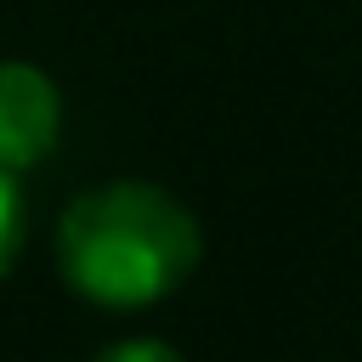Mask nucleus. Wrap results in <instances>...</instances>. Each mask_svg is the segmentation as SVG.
Here are the masks:
<instances>
[{
	"mask_svg": "<svg viewBox=\"0 0 362 362\" xmlns=\"http://www.w3.org/2000/svg\"><path fill=\"white\" fill-rule=\"evenodd\" d=\"M204 232L192 209L153 181H102L57 221V266L74 294L107 311H136L187 283Z\"/></svg>",
	"mask_w": 362,
	"mask_h": 362,
	"instance_id": "nucleus-1",
	"label": "nucleus"
},
{
	"mask_svg": "<svg viewBox=\"0 0 362 362\" xmlns=\"http://www.w3.org/2000/svg\"><path fill=\"white\" fill-rule=\"evenodd\" d=\"M62 130V96L45 68L6 57L0 62V175L34 170Z\"/></svg>",
	"mask_w": 362,
	"mask_h": 362,
	"instance_id": "nucleus-2",
	"label": "nucleus"
},
{
	"mask_svg": "<svg viewBox=\"0 0 362 362\" xmlns=\"http://www.w3.org/2000/svg\"><path fill=\"white\" fill-rule=\"evenodd\" d=\"M23 243V198H17V175H0V272L11 266Z\"/></svg>",
	"mask_w": 362,
	"mask_h": 362,
	"instance_id": "nucleus-3",
	"label": "nucleus"
},
{
	"mask_svg": "<svg viewBox=\"0 0 362 362\" xmlns=\"http://www.w3.org/2000/svg\"><path fill=\"white\" fill-rule=\"evenodd\" d=\"M90 362H181V351L175 345H164V339H113L107 351H96Z\"/></svg>",
	"mask_w": 362,
	"mask_h": 362,
	"instance_id": "nucleus-4",
	"label": "nucleus"
}]
</instances>
